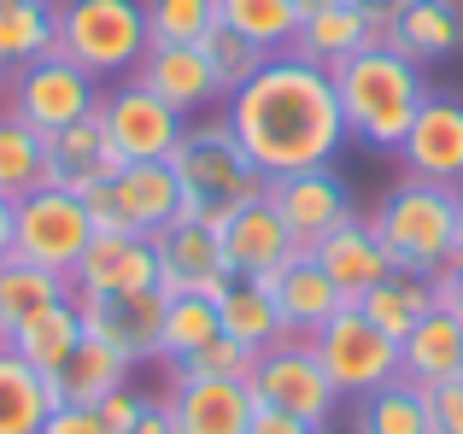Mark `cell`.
I'll return each instance as SVG.
<instances>
[{
	"instance_id": "obj_1",
	"label": "cell",
	"mask_w": 463,
	"mask_h": 434,
	"mask_svg": "<svg viewBox=\"0 0 463 434\" xmlns=\"http://www.w3.org/2000/svg\"><path fill=\"white\" fill-rule=\"evenodd\" d=\"M223 118L264 176L335 165L340 147H346V118H340L335 77L306 65L299 53H270L223 100Z\"/></svg>"
},
{
	"instance_id": "obj_2",
	"label": "cell",
	"mask_w": 463,
	"mask_h": 434,
	"mask_svg": "<svg viewBox=\"0 0 463 434\" xmlns=\"http://www.w3.org/2000/svg\"><path fill=\"white\" fill-rule=\"evenodd\" d=\"M340 94V118H346V141L370 153H399V141L411 136V118L429 100V82H422V65H411L405 53L375 35L370 47L346 59V65L328 71Z\"/></svg>"
},
{
	"instance_id": "obj_3",
	"label": "cell",
	"mask_w": 463,
	"mask_h": 434,
	"mask_svg": "<svg viewBox=\"0 0 463 434\" xmlns=\"http://www.w3.org/2000/svg\"><path fill=\"white\" fill-rule=\"evenodd\" d=\"M170 171L182 183V206L188 217H205V223L223 229L247 200L270 194V176L247 159V147L235 141L229 118H188L176 153H170Z\"/></svg>"
},
{
	"instance_id": "obj_4",
	"label": "cell",
	"mask_w": 463,
	"mask_h": 434,
	"mask_svg": "<svg viewBox=\"0 0 463 434\" xmlns=\"http://www.w3.org/2000/svg\"><path fill=\"white\" fill-rule=\"evenodd\" d=\"M393 270L411 276H440L463 252L458 241V188L429 183V176H399L370 212Z\"/></svg>"
},
{
	"instance_id": "obj_5",
	"label": "cell",
	"mask_w": 463,
	"mask_h": 434,
	"mask_svg": "<svg viewBox=\"0 0 463 434\" xmlns=\"http://www.w3.org/2000/svg\"><path fill=\"white\" fill-rule=\"evenodd\" d=\"M59 53L94 71L100 82H118L147 59V0H53Z\"/></svg>"
},
{
	"instance_id": "obj_6",
	"label": "cell",
	"mask_w": 463,
	"mask_h": 434,
	"mask_svg": "<svg viewBox=\"0 0 463 434\" xmlns=\"http://www.w3.org/2000/svg\"><path fill=\"white\" fill-rule=\"evenodd\" d=\"M89 241H94L89 200L71 194V188L42 183L35 194L12 200V252H18V259L71 276V264L89 252Z\"/></svg>"
},
{
	"instance_id": "obj_7",
	"label": "cell",
	"mask_w": 463,
	"mask_h": 434,
	"mask_svg": "<svg viewBox=\"0 0 463 434\" xmlns=\"http://www.w3.org/2000/svg\"><path fill=\"white\" fill-rule=\"evenodd\" d=\"M317 364L328 370L340 400H364V393L399 382V341H387L358 306H340L317 335H306Z\"/></svg>"
},
{
	"instance_id": "obj_8",
	"label": "cell",
	"mask_w": 463,
	"mask_h": 434,
	"mask_svg": "<svg viewBox=\"0 0 463 434\" xmlns=\"http://www.w3.org/2000/svg\"><path fill=\"white\" fill-rule=\"evenodd\" d=\"M247 388H252V405H270V411H294L317 429H335L340 417V393L328 382V370L317 364L311 341L288 335V341L264 346L247 370Z\"/></svg>"
},
{
	"instance_id": "obj_9",
	"label": "cell",
	"mask_w": 463,
	"mask_h": 434,
	"mask_svg": "<svg viewBox=\"0 0 463 434\" xmlns=\"http://www.w3.org/2000/svg\"><path fill=\"white\" fill-rule=\"evenodd\" d=\"M89 217L94 229H124V235H158L165 223H176L182 212V183L170 171V159H141V165H124L118 176L94 183L89 194Z\"/></svg>"
},
{
	"instance_id": "obj_10",
	"label": "cell",
	"mask_w": 463,
	"mask_h": 434,
	"mask_svg": "<svg viewBox=\"0 0 463 434\" xmlns=\"http://www.w3.org/2000/svg\"><path fill=\"white\" fill-rule=\"evenodd\" d=\"M100 89L106 82L94 77V71H82L77 59L47 53V59H35V65L12 71V89H6V106H0V112H12L18 124L42 129V136H53V129L77 124V118H94Z\"/></svg>"
},
{
	"instance_id": "obj_11",
	"label": "cell",
	"mask_w": 463,
	"mask_h": 434,
	"mask_svg": "<svg viewBox=\"0 0 463 434\" xmlns=\"http://www.w3.org/2000/svg\"><path fill=\"white\" fill-rule=\"evenodd\" d=\"M94 118L106 124L112 147L124 153L129 165H141V159H170V153H176V141H182V129H188V118H182L176 106L158 100V94H153L141 77H118L112 89H100Z\"/></svg>"
},
{
	"instance_id": "obj_12",
	"label": "cell",
	"mask_w": 463,
	"mask_h": 434,
	"mask_svg": "<svg viewBox=\"0 0 463 434\" xmlns=\"http://www.w3.org/2000/svg\"><path fill=\"white\" fill-rule=\"evenodd\" d=\"M153 252H158V294H217L235 276V264L223 252V229L188 212L158 229Z\"/></svg>"
},
{
	"instance_id": "obj_13",
	"label": "cell",
	"mask_w": 463,
	"mask_h": 434,
	"mask_svg": "<svg viewBox=\"0 0 463 434\" xmlns=\"http://www.w3.org/2000/svg\"><path fill=\"white\" fill-rule=\"evenodd\" d=\"M270 206L282 212V223L294 229L299 252H311L328 229H340L346 217H358V200H352V183L335 171V165H311V171H288L270 176Z\"/></svg>"
},
{
	"instance_id": "obj_14",
	"label": "cell",
	"mask_w": 463,
	"mask_h": 434,
	"mask_svg": "<svg viewBox=\"0 0 463 434\" xmlns=\"http://www.w3.org/2000/svg\"><path fill=\"white\" fill-rule=\"evenodd\" d=\"M141 288H158L153 235L94 229L89 252L71 264V294H141Z\"/></svg>"
},
{
	"instance_id": "obj_15",
	"label": "cell",
	"mask_w": 463,
	"mask_h": 434,
	"mask_svg": "<svg viewBox=\"0 0 463 434\" xmlns=\"http://www.w3.org/2000/svg\"><path fill=\"white\" fill-rule=\"evenodd\" d=\"M399 165L405 176H429V183L458 188L463 183V100L458 94H434L422 112L411 118V136L399 141Z\"/></svg>"
},
{
	"instance_id": "obj_16",
	"label": "cell",
	"mask_w": 463,
	"mask_h": 434,
	"mask_svg": "<svg viewBox=\"0 0 463 434\" xmlns=\"http://www.w3.org/2000/svg\"><path fill=\"white\" fill-rule=\"evenodd\" d=\"M82 329L112 341L129 364H153L158 358V323H165V294L141 288V294H77Z\"/></svg>"
},
{
	"instance_id": "obj_17",
	"label": "cell",
	"mask_w": 463,
	"mask_h": 434,
	"mask_svg": "<svg viewBox=\"0 0 463 434\" xmlns=\"http://www.w3.org/2000/svg\"><path fill=\"white\" fill-rule=\"evenodd\" d=\"M176 434H247L252 429V388L223 376H170L165 393Z\"/></svg>"
},
{
	"instance_id": "obj_18",
	"label": "cell",
	"mask_w": 463,
	"mask_h": 434,
	"mask_svg": "<svg viewBox=\"0 0 463 434\" xmlns=\"http://www.w3.org/2000/svg\"><path fill=\"white\" fill-rule=\"evenodd\" d=\"M311 259L323 264L328 282L346 294V306H358L375 282L393 276V259H387V247H382V235H375L370 217H346L340 229H328V235L311 247Z\"/></svg>"
},
{
	"instance_id": "obj_19",
	"label": "cell",
	"mask_w": 463,
	"mask_h": 434,
	"mask_svg": "<svg viewBox=\"0 0 463 434\" xmlns=\"http://www.w3.org/2000/svg\"><path fill=\"white\" fill-rule=\"evenodd\" d=\"M129 77H141L158 100L176 106L182 118H200V112H212V106H223V82H217L205 47H147V59H141Z\"/></svg>"
},
{
	"instance_id": "obj_20",
	"label": "cell",
	"mask_w": 463,
	"mask_h": 434,
	"mask_svg": "<svg viewBox=\"0 0 463 434\" xmlns=\"http://www.w3.org/2000/svg\"><path fill=\"white\" fill-rule=\"evenodd\" d=\"M124 165L129 159L112 147V136H106L100 118H77V124H65V129L47 136V183L71 188V194H89L94 183L118 176Z\"/></svg>"
},
{
	"instance_id": "obj_21",
	"label": "cell",
	"mask_w": 463,
	"mask_h": 434,
	"mask_svg": "<svg viewBox=\"0 0 463 434\" xmlns=\"http://www.w3.org/2000/svg\"><path fill=\"white\" fill-rule=\"evenodd\" d=\"M223 252H229V264H235V276H276L299 252V241H294V229L282 223V212L270 206V194H264V200H247V206L223 223Z\"/></svg>"
},
{
	"instance_id": "obj_22",
	"label": "cell",
	"mask_w": 463,
	"mask_h": 434,
	"mask_svg": "<svg viewBox=\"0 0 463 434\" xmlns=\"http://www.w3.org/2000/svg\"><path fill=\"white\" fill-rule=\"evenodd\" d=\"M382 42L411 65H446L463 53V0H411L382 30Z\"/></svg>"
},
{
	"instance_id": "obj_23",
	"label": "cell",
	"mask_w": 463,
	"mask_h": 434,
	"mask_svg": "<svg viewBox=\"0 0 463 434\" xmlns=\"http://www.w3.org/2000/svg\"><path fill=\"white\" fill-rule=\"evenodd\" d=\"M264 282H270V294H276V311H282L288 335H299V341L317 335L340 306H346V294L328 282V270L311 259V252H294V259H288L276 276H264Z\"/></svg>"
},
{
	"instance_id": "obj_24",
	"label": "cell",
	"mask_w": 463,
	"mask_h": 434,
	"mask_svg": "<svg viewBox=\"0 0 463 434\" xmlns=\"http://www.w3.org/2000/svg\"><path fill=\"white\" fill-rule=\"evenodd\" d=\"M458 358H463V323L452 311L434 306L429 317L399 341V376H405L411 388L429 393V388H440V382L458 376Z\"/></svg>"
},
{
	"instance_id": "obj_25",
	"label": "cell",
	"mask_w": 463,
	"mask_h": 434,
	"mask_svg": "<svg viewBox=\"0 0 463 434\" xmlns=\"http://www.w3.org/2000/svg\"><path fill=\"white\" fill-rule=\"evenodd\" d=\"M375 35L382 30H375L352 0H340V6H323V12H306V18H299V35H294L288 53H299L317 71H335V65H346L358 47H370Z\"/></svg>"
},
{
	"instance_id": "obj_26",
	"label": "cell",
	"mask_w": 463,
	"mask_h": 434,
	"mask_svg": "<svg viewBox=\"0 0 463 434\" xmlns=\"http://www.w3.org/2000/svg\"><path fill=\"white\" fill-rule=\"evenodd\" d=\"M212 299H217V317H223V335H235L241 346L264 353V346L288 341V323L276 311V294L264 276H229Z\"/></svg>"
},
{
	"instance_id": "obj_27",
	"label": "cell",
	"mask_w": 463,
	"mask_h": 434,
	"mask_svg": "<svg viewBox=\"0 0 463 434\" xmlns=\"http://www.w3.org/2000/svg\"><path fill=\"white\" fill-rule=\"evenodd\" d=\"M82 335H89V329H82L77 294H71V299H59V306H47V311H35V317H24L0 346H12V353H18L24 364H35L42 376H59V370H65V358L77 353Z\"/></svg>"
},
{
	"instance_id": "obj_28",
	"label": "cell",
	"mask_w": 463,
	"mask_h": 434,
	"mask_svg": "<svg viewBox=\"0 0 463 434\" xmlns=\"http://www.w3.org/2000/svg\"><path fill=\"white\" fill-rule=\"evenodd\" d=\"M129 358L118 353L112 341H100V335H82L77 341V353L65 358V370L59 376H47L53 382V393H59V405H100L106 393H118L129 382Z\"/></svg>"
},
{
	"instance_id": "obj_29",
	"label": "cell",
	"mask_w": 463,
	"mask_h": 434,
	"mask_svg": "<svg viewBox=\"0 0 463 434\" xmlns=\"http://www.w3.org/2000/svg\"><path fill=\"white\" fill-rule=\"evenodd\" d=\"M53 405H59L53 382L35 364H24L12 346H0V434H42Z\"/></svg>"
},
{
	"instance_id": "obj_30",
	"label": "cell",
	"mask_w": 463,
	"mask_h": 434,
	"mask_svg": "<svg viewBox=\"0 0 463 434\" xmlns=\"http://www.w3.org/2000/svg\"><path fill=\"white\" fill-rule=\"evenodd\" d=\"M59 299H71V276L47 270V264H30V259H18V252L0 259V341H6L24 317L59 306Z\"/></svg>"
},
{
	"instance_id": "obj_31",
	"label": "cell",
	"mask_w": 463,
	"mask_h": 434,
	"mask_svg": "<svg viewBox=\"0 0 463 434\" xmlns=\"http://www.w3.org/2000/svg\"><path fill=\"white\" fill-rule=\"evenodd\" d=\"M358 311L387 335V341H405L422 317L434 311V276H411V270H393L387 282H375L370 294L358 299Z\"/></svg>"
},
{
	"instance_id": "obj_32",
	"label": "cell",
	"mask_w": 463,
	"mask_h": 434,
	"mask_svg": "<svg viewBox=\"0 0 463 434\" xmlns=\"http://www.w3.org/2000/svg\"><path fill=\"white\" fill-rule=\"evenodd\" d=\"M223 335V317H217L212 294H165V323H158V364H182L200 346H212Z\"/></svg>"
},
{
	"instance_id": "obj_33",
	"label": "cell",
	"mask_w": 463,
	"mask_h": 434,
	"mask_svg": "<svg viewBox=\"0 0 463 434\" xmlns=\"http://www.w3.org/2000/svg\"><path fill=\"white\" fill-rule=\"evenodd\" d=\"M352 434H429V393L405 376L352 400Z\"/></svg>"
},
{
	"instance_id": "obj_34",
	"label": "cell",
	"mask_w": 463,
	"mask_h": 434,
	"mask_svg": "<svg viewBox=\"0 0 463 434\" xmlns=\"http://www.w3.org/2000/svg\"><path fill=\"white\" fill-rule=\"evenodd\" d=\"M59 53V24H53V0H24V6L0 12V65L24 71L35 59Z\"/></svg>"
},
{
	"instance_id": "obj_35",
	"label": "cell",
	"mask_w": 463,
	"mask_h": 434,
	"mask_svg": "<svg viewBox=\"0 0 463 434\" xmlns=\"http://www.w3.org/2000/svg\"><path fill=\"white\" fill-rule=\"evenodd\" d=\"M47 183V136L0 112V200H24Z\"/></svg>"
},
{
	"instance_id": "obj_36",
	"label": "cell",
	"mask_w": 463,
	"mask_h": 434,
	"mask_svg": "<svg viewBox=\"0 0 463 434\" xmlns=\"http://www.w3.org/2000/svg\"><path fill=\"white\" fill-rule=\"evenodd\" d=\"M217 12H223L229 30H241L264 53H288L299 35V18H306L294 0H217Z\"/></svg>"
},
{
	"instance_id": "obj_37",
	"label": "cell",
	"mask_w": 463,
	"mask_h": 434,
	"mask_svg": "<svg viewBox=\"0 0 463 434\" xmlns=\"http://www.w3.org/2000/svg\"><path fill=\"white\" fill-rule=\"evenodd\" d=\"M217 0H147V35L153 47H200L217 30Z\"/></svg>"
},
{
	"instance_id": "obj_38",
	"label": "cell",
	"mask_w": 463,
	"mask_h": 434,
	"mask_svg": "<svg viewBox=\"0 0 463 434\" xmlns=\"http://www.w3.org/2000/svg\"><path fill=\"white\" fill-rule=\"evenodd\" d=\"M200 47H205V59H212L217 82H223V100H229V94H235L241 82L252 77V71L264 65V59H270V53H264V47H252V42H247V35H241V30H229L223 18H217V30L205 35Z\"/></svg>"
},
{
	"instance_id": "obj_39",
	"label": "cell",
	"mask_w": 463,
	"mask_h": 434,
	"mask_svg": "<svg viewBox=\"0 0 463 434\" xmlns=\"http://www.w3.org/2000/svg\"><path fill=\"white\" fill-rule=\"evenodd\" d=\"M252 346H241L235 335H217L212 346H200L194 358H182V364H170V376H223V382H247L252 370Z\"/></svg>"
},
{
	"instance_id": "obj_40",
	"label": "cell",
	"mask_w": 463,
	"mask_h": 434,
	"mask_svg": "<svg viewBox=\"0 0 463 434\" xmlns=\"http://www.w3.org/2000/svg\"><path fill=\"white\" fill-rule=\"evenodd\" d=\"M429 434H463V376L429 388Z\"/></svg>"
},
{
	"instance_id": "obj_41",
	"label": "cell",
	"mask_w": 463,
	"mask_h": 434,
	"mask_svg": "<svg viewBox=\"0 0 463 434\" xmlns=\"http://www.w3.org/2000/svg\"><path fill=\"white\" fill-rule=\"evenodd\" d=\"M147 405H153V393H141V388H129V382H124L118 393H106V400H100V423L112 429V434H129V429L141 423Z\"/></svg>"
},
{
	"instance_id": "obj_42",
	"label": "cell",
	"mask_w": 463,
	"mask_h": 434,
	"mask_svg": "<svg viewBox=\"0 0 463 434\" xmlns=\"http://www.w3.org/2000/svg\"><path fill=\"white\" fill-rule=\"evenodd\" d=\"M42 434H112L100 423V405H53Z\"/></svg>"
},
{
	"instance_id": "obj_43",
	"label": "cell",
	"mask_w": 463,
	"mask_h": 434,
	"mask_svg": "<svg viewBox=\"0 0 463 434\" xmlns=\"http://www.w3.org/2000/svg\"><path fill=\"white\" fill-rule=\"evenodd\" d=\"M247 434H328V429H317V423H306V417H294V411L252 405V429H247Z\"/></svg>"
},
{
	"instance_id": "obj_44",
	"label": "cell",
	"mask_w": 463,
	"mask_h": 434,
	"mask_svg": "<svg viewBox=\"0 0 463 434\" xmlns=\"http://www.w3.org/2000/svg\"><path fill=\"white\" fill-rule=\"evenodd\" d=\"M434 306H440V311H452V317L463 323V252H458L452 264H446L440 276H434Z\"/></svg>"
},
{
	"instance_id": "obj_45",
	"label": "cell",
	"mask_w": 463,
	"mask_h": 434,
	"mask_svg": "<svg viewBox=\"0 0 463 434\" xmlns=\"http://www.w3.org/2000/svg\"><path fill=\"white\" fill-rule=\"evenodd\" d=\"M129 434H176V417H170V405H165V400H153L147 411H141V423L129 429Z\"/></svg>"
},
{
	"instance_id": "obj_46",
	"label": "cell",
	"mask_w": 463,
	"mask_h": 434,
	"mask_svg": "<svg viewBox=\"0 0 463 434\" xmlns=\"http://www.w3.org/2000/svg\"><path fill=\"white\" fill-rule=\"evenodd\" d=\"M352 6H358V12H364V18H370V24H375V30H387V24H393V18H399V12H405V6H411V0H352Z\"/></svg>"
},
{
	"instance_id": "obj_47",
	"label": "cell",
	"mask_w": 463,
	"mask_h": 434,
	"mask_svg": "<svg viewBox=\"0 0 463 434\" xmlns=\"http://www.w3.org/2000/svg\"><path fill=\"white\" fill-rule=\"evenodd\" d=\"M0 259H12V200H0Z\"/></svg>"
},
{
	"instance_id": "obj_48",
	"label": "cell",
	"mask_w": 463,
	"mask_h": 434,
	"mask_svg": "<svg viewBox=\"0 0 463 434\" xmlns=\"http://www.w3.org/2000/svg\"><path fill=\"white\" fill-rule=\"evenodd\" d=\"M299 12H323V6H340V0H294Z\"/></svg>"
},
{
	"instance_id": "obj_49",
	"label": "cell",
	"mask_w": 463,
	"mask_h": 434,
	"mask_svg": "<svg viewBox=\"0 0 463 434\" xmlns=\"http://www.w3.org/2000/svg\"><path fill=\"white\" fill-rule=\"evenodd\" d=\"M6 89H12V71L0 65V106H6Z\"/></svg>"
},
{
	"instance_id": "obj_50",
	"label": "cell",
	"mask_w": 463,
	"mask_h": 434,
	"mask_svg": "<svg viewBox=\"0 0 463 434\" xmlns=\"http://www.w3.org/2000/svg\"><path fill=\"white\" fill-rule=\"evenodd\" d=\"M458 241H463V183H458Z\"/></svg>"
},
{
	"instance_id": "obj_51",
	"label": "cell",
	"mask_w": 463,
	"mask_h": 434,
	"mask_svg": "<svg viewBox=\"0 0 463 434\" xmlns=\"http://www.w3.org/2000/svg\"><path fill=\"white\" fill-rule=\"evenodd\" d=\"M6 6H24V0H0V12H6Z\"/></svg>"
},
{
	"instance_id": "obj_52",
	"label": "cell",
	"mask_w": 463,
	"mask_h": 434,
	"mask_svg": "<svg viewBox=\"0 0 463 434\" xmlns=\"http://www.w3.org/2000/svg\"><path fill=\"white\" fill-rule=\"evenodd\" d=\"M458 376H463V358H458Z\"/></svg>"
}]
</instances>
